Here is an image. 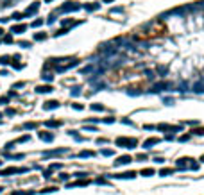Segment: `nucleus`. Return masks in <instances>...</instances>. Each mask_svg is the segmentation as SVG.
Segmentation results:
<instances>
[{"label": "nucleus", "instance_id": "f257e3e1", "mask_svg": "<svg viewBox=\"0 0 204 195\" xmlns=\"http://www.w3.org/2000/svg\"><path fill=\"white\" fill-rule=\"evenodd\" d=\"M116 143H118V145H124V147H127V149L136 147V140H133V138H118Z\"/></svg>", "mask_w": 204, "mask_h": 195}, {"label": "nucleus", "instance_id": "f03ea898", "mask_svg": "<svg viewBox=\"0 0 204 195\" xmlns=\"http://www.w3.org/2000/svg\"><path fill=\"white\" fill-rule=\"evenodd\" d=\"M27 172V168H7V170H2L0 176H11V174H23Z\"/></svg>", "mask_w": 204, "mask_h": 195}, {"label": "nucleus", "instance_id": "7ed1b4c3", "mask_svg": "<svg viewBox=\"0 0 204 195\" xmlns=\"http://www.w3.org/2000/svg\"><path fill=\"white\" fill-rule=\"evenodd\" d=\"M79 7H81L79 4H73V2H68L66 5H63V7H61V11H63V13H70V11H77Z\"/></svg>", "mask_w": 204, "mask_h": 195}, {"label": "nucleus", "instance_id": "20e7f679", "mask_svg": "<svg viewBox=\"0 0 204 195\" xmlns=\"http://www.w3.org/2000/svg\"><path fill=\"white\" fill-rule=\"evenodd\" d=\"M136 176V172H125V174H113L109 177H115V179H133Z\"/></svg>", "mask_w": 204, "mask_h": 195}, {"label": "nucleus", "instance_id": "39448f33", "mask_svg": "<svg viewBox=\"0 0 204 195\" xmlns=\"http://www.w3.org/2000/svg\"><path fill=\"white\" fill-rule=\"evenodd\" d=\"M167 88H170V84L163 81V82H156V84L152 86V91L156 93V91H161V90H167Z\"/></svg>", "mask_w": 204, "mask_h": 195}, {"label": "nucleus", "instance_id": "423d86ee", "mask_svg": "<svg viewBox=\"0 0 204 195\" xmlns=\"http://www.w3.org/2000/svg\"><path fill=\"white\" fill-rule=\"evenodd\" d=\"M192 91H195V93H204V79L199 81V82H195V84L192 86Z\"/></svg>", "mask_w": 204, "mask_h": 195}, {"label": "nucleus", "instance_id": "0eeeda50", "mask_svg": "<svg viewBox=\"0 0 204 195\" xmlns=\"http://www.w3.org/2000/svg\"><path fill=\"white\" fill-rule=\"evenodd\" d=\"M127 163H131V156H120V158L115 161L116 167H120V165H127Z\"/></svg>", "mask_w": 204, "mask_h": 195}, {"label": "nucleus", "instance_id": "6e6552de", "mask_svg": "<svg viewBox=\"0 0 204 195\" xmlns=\"http://www.w3.org/2000/svg\"><path fill=\"white\" fill-rule=\"evenodd\" d=\"M158 142H159V140H156V138H152V140H147V142L143 143V147H145V149H151V147H152V145H156Z\"/></svg>", "mask_w": 204, "mask_h": 195}, {"label": "nucleus", "instance_id": "1a4fd4ad", "mask_svg": "<svg viewBox=\"0 0 204 195\" xmlns=\"http://www.w3.org/2000/svg\"><path fill=\"white\" fill-rule=\"evenodd\" d=\"M186 161H188V159H179V161H177V168H179V170H186V168H188Z\"/></svg>", "mask_w": 204, "mask_h": 195}, {"label": "nucleus", "instance_id": "9d476101", "mask_svg": "<svg viewBox=\"0 0 204 195\" xmlns=\"http://www.w3.org/2000/svg\"><path fill=\"white\" fill-rule=\"evenodd\" d=\"M39 138H41L43 142H52V138H54V136H52V134H47V133H41V134H39Z\"/></svg>", "mask_w": 204, "mask_h": 195}, {"label": "nucleus", "instance_id": "9b49d317", "mask_svg": "<svg viewBox=\"0 0 204 195\" xmlns=\"http://www.w3.org/2000/svg\"><path fill=\"white\" fill-rule=\"evenodd\" d=\"M38 91H39V93H47V91H52V88H50V86H39Z\"/></svg>", "mask_w": 204, "mask_h": 195}, {"label": "nucleus", "instance_id": "f8f14e48", "mask_svg": "<svg viewBox=\"0 0 204 195\" xmlns=\"http://www.w3.org/2000/svg\"><path fill=\"white\" fill-rule=\"evenodd\" d=\"M57 108V102H47L45 104V109H56Z\"/></svg>", "mask_w": 204, "mask_h": 195}, {"label": "nucleus", "instance_id": "ddd939ff", "mask_svg": "<svg viewBox=\"0 0 204 195\" xmlns=\"http://www.w3.org/2000/svg\"><path fill=\"white\" fill-rule=\"evenodd\" d=\"M79 156H81V158H90V156H95V152H91V151H84V152H81Z\"/></svg>", "mask_w": 204, "mask_h": 195}, {"label": "nucleus", "instance_id": "4468645a", "mask_svg": "<svg viewBox=\"0 0 204 195\" xmlns=\"http://www.w3.org/2000/svg\"><path fill=\"white\" fill-rule=\"evenodd\" d=\"M152 174H154L152 168H145V170H142V176H152Z\"/></svg>", "mask_w": 204, "mask_h": 195}, {"label": "nucleus", "instance_id": "2eb2a0df", "mask_svg": "<svg viewBox=\"0 0 204 195\" xmlns=\"http://www.w3.org/2000/svg\"><path fill=\"white\" fill-rule=\"evenodd\" d=\"M172 172H174L172 168H163V170H161V176H170Z\"/></svg>", "mask_w": 204, "mask_h": 195}, {"label": "nucleus", "instance_id": "dca6fc26", "mask_svg": "<svg viewBox=\"0 0 204 195\" xmlns=\"http://www.w3.org/2000/svg\"><path fill=\"white\" fill-rule=\"evenodd\" d=\"M158 73H161V75L165 77V73H167V68H165V66H158Z\"/></svg>", "mask_w": 204, "mask_h": 195}, {"label": "nucleus", "instance_id": "f3484780", "mask_svg": "<svg viewBox=\"0 0 204 195\" xmlns=\"http://www.w3.org/2000/svg\"><path fill=\"white\" fill-rule=\"evenodd\" d=\"M145 75H147L149 79H154V72H152V70H147V72H145Z\"/></svg>", "mask_w": 204, "mask_h": 195}, {"label": "nucleus", "instance_id": "a211bd4d", "mask_svg": "<svg viewBox=\"0 0 204 195\" xmlns=\"http://www.w3.org/2000/svg\"><path fill=\"white\" fill-rule=\"evenodd\" d=\"M79 93H81V88H73V90H72V95H73V97L79 95Z\"/></svg>", "mask_w": 204, "mask_h": 195}, {"label": "nucleus", "instance_id": "6ab92c4d", "mask_svg": "<svg viewBox=\"0 0 204 195\" xmlns=\"http://www.w3.org/2000/svg\"><path fill=\"white\" fill-rule=\"evenodd\" d=\"M91 109H97V111H100V109H104V108H102L100 104H93V106H91Z\"/></svg>", "mask_w": 204, "mask_h": 195}, {"label": "nucleus", "instance_id": "aec40b11", "mask_svg": "<svg viewBox=\"0 0 204 195\" xmlns=\"http://www.w3.org/2000/svg\"><path fill=\"white\" fill-rule=\"evenodd\" d=\"M47 125H48V127H57L59 122H47Z\"/></svg>", "mask_w": 204, "mask_h": 195}, {"label": "nucleus", "instance_id": "412c9836", "mask_svg": "<svg viewBox=\"0 0 204 195\" xmlns=\"http://www.w3.org/2000/svg\"><path fill=\"white\" fill-rule=\"evenodd\" d=\"M102 154H104V156H111V154H113V151H109V149H104V151H102Z\"/></svg>", "mask_w": 204, "mask_h": 195}, {"label": "nucleus", "instance_id": "4be33fe9", "mask_svg": "<svg viewBox=\"0 0 204 195\" xmlns=\"http://www.w3.org/2000/svg\"><path fill=\"white\" fill-rule=\"evenodd\" d=\"M13 195H32V194H30V192H29V194H27V192H14Z\"/></svg>", "mask_w": 204, "mask_h": 195}, {"label": "nucleus", "instance_id": "5701e85b", "mask_svg": "<svg viewBox=\"0 0 204 195\" xmlns=\"http://www.w3.org/2000/svg\"><path fill=\"white\" fill-rule=\"evenodd\" d=\"M95 183H97V185H106V179H97Z\"/></svg>", "mask_w": 204, "mask_h": 195}, {"label": "nucleus", "instance_id": "b1692460", "mask_svg": "<svg viewBox=\"0 0 204 195\" xmlns=\"http://www.w3.org/2000/svg\"><path fill=\"white\" fill-rule=\"evenodd\" d=\"M195 134H204V129H197V131H194Z\"/></svg>", "mask_w": 204, "mask_h": 195}, {"label": "nucleus", "instance_id": "393cba45", "mask_svg": "<svg viewBox=\"0 0 204 195\" xmlns=\"http://www.w3.org/2000/svg\"><path fill=\"white\" fill-rule=\"evenodd\" d=\"M104 2H113V0H104Z\"/></svg>", "mask_w": 204, "mask_h": 195}, {"label": "nucleus", "instance_id": "a878e982", "mask_svg": "<svg viewBox=\"0 0 204 195\" xmlns=\"http://www.w3.org/2000/svg\"><path fill=\"white\" fill-rule=\"evenodd\" d=\"M203 161H204V156H203Z\"/></svg>", "mask_w": 204, "mask_h": 195}, {"label": "nucleus", "instance_id": "bb28decb", "mask_svg": "<svg viewBox=\"0 0 204 195\" xmlns=\"http://www.w3.org/2000/svg\"><path fill=\"white\" fill-rule=\"evenodd\" d=\"M0 192H2V188H0Z\"/></svg>", "mask_w": 204, "mask_h": 195}, {"label": "nucleus", "instance_id": "cd10ccee", "mask_svg": "<svg viewBox=\"0 0 204 195\" xmlns=\"http://www.w3.org/2000/svg\"><path fill=\"white\" fill-rule=\"evenodd\" d=\"M47 2H50V0H47Z\"/></svg>", "mask_w": 204, "mask_h": 195}]
</instances>
